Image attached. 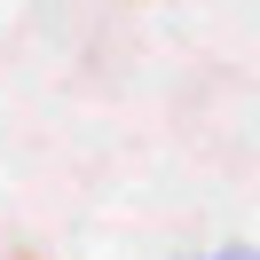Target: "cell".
Segmentation results:
<instances>
[{"mask_svg": "<svg viewBox=\"0 0 260 260\" xmlns=\"http://www.w3.org/2000/svg\"><path fill=\"white\" fill-rule=\"evenodd\" d=\"M197 260H260L252 244H229V252H197Z\"/></svg>", "mask_w": 260, "mask_h": 260, "instance_id": "obj_1", "label": "cell"}]
</instances>
